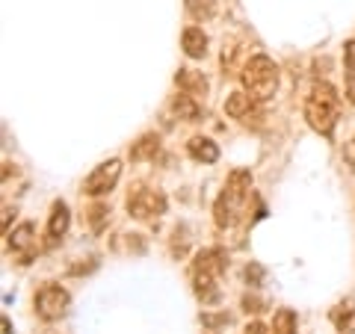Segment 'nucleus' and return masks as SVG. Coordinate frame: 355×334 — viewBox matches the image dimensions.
Here are the masks:
<instances>
[{
	"mask_svg": "<svg viewBox=\"0 0 355 334\" xmlns=\"http://www.w3.org/2000/svg\"><path fill=\"white\" fill-rule=\"evenodd\" d=\"M249 195H252V175L246 169H234L228 175V184H225V189L219 193L216 204H214L216 225L219 228H234L243 219V213H246Z\"/></svg>",
	"mask_w": 355,
	"mask_h": 334,
	"instance_id": "nucleus-1",
	"label": "nucleus"
},
{
	"mask_svg": "<svg viewBox=\"0 0 355 334\" xmlns=\"http://www.w3.org/2000/svg\"><path fill=\"white\" fill-rule=\"evenodd\" d=\"M338 109H340V95L331 83H314L311 95L305 98V121L314 128L320 137H331L338 125Z\"/></svg>",
	"mask_w": 355,
	"mask_h": 334,
	"instance_id": "nucleus-2",
	"label": "nucleus"
},
{
	"mask_svg": "<svg viewBox=\"0 0 355 334\" xmlns=\"http://www.w3.org/2000/svg\"><path fill=\"white\" fill-rule=\"evenodd\" d=\"M240 80H243V89H246L254 101L263 104L279 92V65L266 57V53H258V57H252L243 65Z\"/></svg>",
	"mask_w": 355,
	"mask_h": 334,
	"instance_id": "nucleus-3",
	"label": "nucleus"
},
{
	"mask_svg": "<svg viewBox=\"0 0 355 334\" xmlns=\"http://www.w3.org/2000/svg\"><path fill=\"white\" fill-rule=\"evenodd\" d=\"M69 305H71V296L65 293L60 284H44L42 290L36 293V314L44 322L62 319L65 314H69Z\"/></svg>",
	"mask_w": 355,
	"mask_h": 334,
	"instance_id": "nucleus-4",
	"label": "nucleus"
},
{
	"mask_svg": "<svg viewBox=\"0 0 355 334\" xmlns=\"http://www.w3.org/2000/svg\"><path fill=\"white\" fill-rule=\"evenodd\" d=\"M128 213L139 222H148V219H157L160 213H166V198L154 189L146 186H137L133 193L128 195Z\"/></svg>",
	"mask_w": 355,
	"mask_h": 334,
	"instance_id": "nucleus-5",
	"label": "nucleus"
},
{
	"mask_svg": "<svg viewBox=\"0 0 355 334\" xmlns=\"http://www.w3.org/2000/svg\"><path fill=\"white\" fill-rule=\"evenodd\" d=\"M119 177H121V160H107L83 181V193L92 195V198L104 195V193H110V189L119 184Z\"/></svg>",
	"mask_w": 355,
	"mask_h": 334,
	"instance_id": "nucleus-6",
	"label": "nucleus"
},
{
	"mask_svg": "<svg viewBox=\"0 0 355 334\" xmlns=\"http://www.w3.org/2000/svg\"><path fill=\"white\" fill-rule=\"evenodd\" d=\"M225 113L231 118H240L243 125H249V121L254 118H261V109H258V101L243 89V92H231L228 95V101H225Z\"/></svg>",
	"mask_w": 355,
	"mask_h": 334,
	"instance_id": "nucleus-7",
	"label": "nucleus"
},
{
	"mask_svg": "<svg viewBox=\"0 0 355 334\" xmlns=\"http://www.w3.org/2000/svg\"><path fill=\"white\" fill-rule=\"evenodd\" d=\"M193 290L202 305H216L219 302V275L193 270Z\"/></svg>",
	"mask_w": 355,
	"mask_h": 334,
	"instance_id": "nucleus-8",
	"label": "nucleus"
},
{
	"mask_svg": "<svg viewBox=\"0 0 355 334\" xmlns=\"http://www.w3.org/2000/svg\"><path fill=\"white\" fill-rule=\"evenodd\" d=\"M228 266V254L222 249H202L196 254L193 261V270H202V272H214V275H222Z\"/></svg>",
	"mask_w": 355,
	"mask_h": 334,
	"instance_id": "nucleus-9",
	"label": "nucleus"
},
{
	"mask_svg": "<svg viewBox=\"0 0 355 334\" xmlns=\"http://www.w3.org/2000/svg\"><path fill=\"white\" fill-rule=\"evenodd\" d=\"M181 48H184V53L190 60L207 57V36H205V30L202 27H187L181 33Z\"/></svg>",
	"mask_w": 355,
	"mask_h": 334,
	"instance_id": "nucleus-10",
	"label": "nucleus"
},
{
	"mask_svg": "<svg viewBox=\"0 0 355 334\" xmlns=\"http://www.w3.org/2000/svg\"><path fill=\"white\" fill-rule=\"evenodd\" d=\"M71 225V213H69V204L65 202H53L51 207V219H48V237L51 243H57L65 237V231Z\"/></svg>",
	"mask_w": 355,
	"mask_h": 334,
	"instance_id": "nucleus-11",
	"label": "nucleus"
},
{
	"mask_svg": "<svg viewBox=\"0 0 355 334\" xmlns=\"http://www.w3.org/2000/svg\"><path fill=\"white\" fill-rule=\"evenodd\" d=\"M172 113H175L178 118H184V121H202L205 109H202V104L196 101V95L181 92V95L172 98Z\"/></svg>",
	"mask_w": 355,
	"mask_h": 334,
	"instance_id": "nucleus-12",
	"label": "nucleus"
},
{
	"mask_svg": "<svg viewBox=\"0 0 355 334\" xmlns=\"http://www.w3.org/2000/svg\"><path fill=\"white\" fill-rule=\"evenodd\" d=\"M187 154H190L193 160H198V163H216L219 160L216 142L207 139V137H193L190 142H187Z\"/></svg>",
	"mask_w": 355,
	"mask_h": 334,
	"instance_id": "nucleus-13",
	"label": "nucleus"
},
{
	"mask_svg": "<svg viewBox=\"0 0 355 334\" xmlns=\"http://www.w3.org/2000/svg\"><path fill=\"white\" fill-rule=\"evenodd\" d=\"M6 237H9V249L12 252L30 254V249L36 246V225H33V222H24V225H18L12 234H6Z\"/></svg>",
	"mask_w": 355,
	"mask_h": 334,
	"instance_id": "nucleus-14",
	"label": "nucleus"
},
{
	"mask_svg": "<svg viewBox=\"0 0 355 334\" xmlns=\"http://www.w3.org/2000/svg\"><path fill=\"white\" fill-rule=\"evenodd\" d=\"M175 83L181 92L187 95H205L207 92V77H202L198 71H190V69H181L175 74Z\"/></svg>",
	"mask_w": 355,
	"mask_h": 334,
	"instance_id": "nucleus-15",
	"label": "nucleus"
},
{
	"mask_svg": "<svg viewBox=\"0 0 355 334\" xmlns=\"http://www.w3.org/2000/svg\"><path fill=\"white\" fill-rule=\"evenodd\" d=\"M160 151V137H154V133H148V137H142L137 146L130 148V157L133 160H154V154Z\"/></svg>",
	"mask_w": 355,
	"mask_h": 334,
	"instance_id": "nucleus-16",
	"label": "nucleus"
},
{
	"mask_svg": "<svg viewBox=\"0 0 355 334\" xmlns=\"http://www.w3.org/2000/svg\"><path fill=\"white\" fill-rule=\"evenodd\" d=\"M296 326H299V319L291 308H282V310H275V317H272V334H296Z\"/></svg>",
	"mask_w": 355,
	"mask_h": 334,
	"instance_id": "nucleus-17",
	"label": "nucleus"
},
{
	"mask_svg": "<svg viewBox=\"0 0 355 334\" xmlns=\"http://www.w3.org/2000/svg\"><path fill=\"white\" fill-rule=\"evenodd\" d=\"M343 60H347V98L355 107V42L343 44Z\"/></svg>",
	"mask_w": 355,
	"mask_h": 334,
	"instance_id": "nucleus-18",
	"label": "nucleus"
},
{
	"mask_svg": "<svg viewBox=\"0 0 355 334\" xmlns=\"http://www.w3.org/2000/svg\"><path fill=\"white\" fill-rule=\"evenodd\" d=\"M187 12L196 21H210L216 12V0H187Z\"/></svg>",
	"mask_w": 355,
	"mask_h": 334,
	"instance_id": "nucleus-19",
	"label": "nucleus"
},
{
	"mask_svg": "<svg viewBox=\"0 0 355 334\" xmlns=\"http://www.w3.org/2000/svg\"><path fill=\"white\" fill-rule=\"evenodd\" d=\"M352 317H355V308L349 305H338V308H331V322L343 331V328H349L352 326Z\"/></svg>",
	"mask_w": 355,
	"mask_h": 334,
	"instance_id": "nucleus-20",
	"label": "nucleus"
},
{
	"mask_svg": "<svg viewBox=\"0 0 355 334\" xmlns=\"http://www.w3.org/2000/svg\"><path fill=\"white\" fill-rule=\"evenodd\" d=\"M110 213V210L104 207V204H95L92 210H89V222H92V228L95 231H101V225H104V216Z\"/></svg>",
	"mask_w": 355,
	"mask_h": 334,
	"instance_id": "nucleus-21",
	"label": "nucleus"
},
{
	"mask_svg": "<svg viewBox=\"0 0 355 334\" xmlns=\"http://www.w3.org/2000/svg\"><path fill=\"white\" fill-rule=\"evenodd\" d=\"M343 160H347V166H349L352 175H355V139H349L347 146H343Z\"/></svg>",
	"mask_w": 355,
	"mask_h": 334,
	"instance_id": "nucleus-22",
	"label": "nucleus"
},
{
	"mask_svg": "<svg viewBox=\"0 0 355 334\" xmlns=\"http://www.w3.org/2000/svg\"><path fill=\"white\" fill-rule=\"evenodd\" d=\"M243 308H246L249 314H261V310H263V302H261V299L246 296V299H243Z\"/></svg>",
	"mask_w": 355,
	"mask_h": 334,
	"instance_id": "nucleus-23",
	"label": "nucleus"
},
{
	"mask_svg": "<svg viewBox=\"0 0 355 334\" xmlns=\"http://www.w3.org/2000/svg\"><path fill=\"white\" fill-rule=\"evenodd\" d=\"M261 275H263V270L258 263H252V266H246V281H252V284H258L261 281Z\"/></svg>",
	"mask_w": 355,
	"mask_h": 334,
	"instance_id": "nucleus-24",
	"label": "nucleus"
},
{
	"mask_svg": "<svg viewBox=\"0 0 355 334\" xmlns=\"http://www.w3.org/2000/svg\"><path fill=\"white\" fill-rule=\"evenodd\" d=\"M246 334H266V326H263V322H249Z\"/></svg>",
	"mask_w": 355,
	"mask_h": 334,
	"instance_id": "nucleus-25",
	"label": "nucleus"
},
{
	"mask_svg": "<svg viewBox=\"0 0 355 334\" xmlns=\"http://www.w3.org/2000/svg\"><path fill=\"white\" fill-rule=\"evenodd\" d=\"M3 334H12V326H9V319L3 317Z\"/></svg>",
	"mask_w": 355,
	"mask_h": 334,
	"instance_id": "nucleus-26",
	"label": "nucleus"
}]
</instances>
